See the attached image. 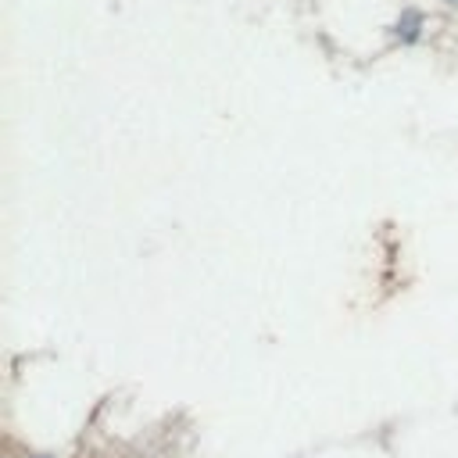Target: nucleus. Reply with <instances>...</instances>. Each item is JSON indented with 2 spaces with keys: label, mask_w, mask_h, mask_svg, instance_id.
I'll use <instances>...</instances> for the list:
<instances>
[{
  "label": "nucleus",
  "mask_w": 458,
  "mask_h": 458,
  "mask_svg": "<svg viewBox=\"0 0 458 458\" xmlns=\"http://www.w3.org/2000/svg\"><path fill=\"white\" fill-rule=\"evenodd\" d=\"M419 22H422L419 15H408V18H405V25H401V29H405V40H415V33H419Z\"/></svg>",
  "instance_id": "f257e3e1"
}]
</instances>
